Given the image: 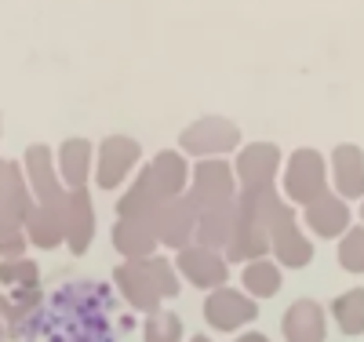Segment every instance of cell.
I'll return each instance as SVG.
<instances>
[{
    "mask_svg": "<svg viewBox=\"0 0 364 342\" xmlns=\"http://www.w3.org/2000/svg\"><path fill=\"white\" fill-rule=\"evenodd\" d=\"M360 219H364V204H360Z\"/></svg>",
    "mask_w": 364,
    "mask_h": 342,
    "instance_id": "31",
    "label": "cell"
},
{
    "mask_svg": "<svg viewBox=\"0 0 364 342\" xmlns=\"http://www.w3.org/2000/svg\"><path fill=\"white\" fill-rule=\"evenodd\" d=\"M26 230L18 219H8V215H0V259H18L26 252Z\"/></svg>",
    "mask_w": 364,
    "mask_h": 342,
    "instance_id": "28",
    "label": "cell"
},
{
    "mask_svg": "<svg viewBox=\"0 0 364 342\" xmlns=\"http://www.w3.org/2000/svg\"><path fill=\"white\" fill-rule=\"evenodd\" d=\"M200 211H211V208H223V204H233L237 201V175L233 168L223 161V157H204L197 168H190V193H186Z\"/></svg>",
    "mask_w": 364,
    "mask_h": 342,
    "instance_id": "2",
    "label": "cell"
},
{
    "mask_svg": "<svg viewBox=\"0 0 364 342\" xmlns=\"http://www.w3.org/2000/svg\"><path fill=\"white\" fill-rule=\"evenodd\" d=\"M237 342H269V335H262V331H245Z\"/></svg>",
    "mask_w": 364,
    "mask_h": 342,
    "instance_id": "29",
    "label": "cell"
},
{
    "mask_svg": "<svg viewBox=\"0 0 364 342\" xmlns=\"http://www.w3.org/2000/svg\"><path fill=\"white\" fill-rule=\"evenodd\" d=\"M0 342H4V335H0Z\"/></svg>",
    "mask_w": 364,
    "mask_h": 342,
    "instance_id": "32",
    "label": "cell"
},
{
    "mask_svg": "<svg viewBox=\"0 0 364 342\" xmlns=\"http://www.w3.org/2000/svg\"><path fill=\"white\" fill-rule=\"evenodd\" d=\"M178 142L186 153H197V157H219V153L240 146V128L226 117H200L178 135Z\"/></svg>",
    "mask_w": 364,
    "mask_h": 342,
    "instance_id": "4",
    "label": "cell"
},
{
    "mask_svg": "<svg viewBox=\"0 0 364 342\" xmlns=\"http://www.w3.org/2000/svg\"><path fill=\"white\" fill-rule=\"evenodd\" d=\"M281 328H284V338H288V342H324V331H328L324 306L314 302V299L291 302Z\"/></svg>",
    "mask_w": 364,
    "mask_h": 342,
    "instance_id": "16",
    "label": "cell"
},
{
    "mask_svg": "<svg viewBox=\"0 0 364 342\" xmlns=\"http://www.w3.org/2000/svg\"><path fill=\"white\" fill-rule=\"evenodd\" d=\"M0 284L4 288H41V269L33 259H0Z\"/></svg>",
    "mask_w": 364,
    "mask_h": 342,
    "instance_id": "25",
    "label": "cell"
},
{
    "mask_svg": "<svg viewBox=\"0 0 364 342\" xmlns=\"http://www.w3.org/2000/svg\"><path fill=\"white\" fill-rule=\"evenodd\" d=\"M269 252H273V262L277 266L302 269V266H310V259H314V244H310L306 233L299 230V223H288V226H281L277 233L269 237Z\"/></svg>",
    "mask_w": 364,
    "mask_h": 342,
    "instance_id": "18",
    "label": "cell"
},
{
    "mask_svg": "<svg viewBox=\"0 0 364 342\" xmlns=\"http://www.w3.org/2000/svg\"><path fill=\"white\" fill-rule=\"evenodd\" d=\"M142 338L146 342H178L182 338V317L178 314H168V309H157V314L146 317Z\"/></svg>",
    "mask_w": 364,
    "mask_h": 342,
    "instance_id": "26",
    "label": "cell"
},
{
    "mask_svg": "<svg viewBox=\"0 0 364 342\" xmlns=\"http://www.w3.org/2000/svg\"><path fill=\"white\" fill-rule=\"evenodd\" d=\"M259 317V306L248 292L240 288H215L208 292L204 299V321L215 328V331H237L240 324H252Z\"/></svg>",
    "mask_w": 364,
    "mask_h": 342,
    "instance_id": "6",
    "label": "cell"
},
{
    "mask_svg": "<svg viewBox=\"0 0 364 342\" xmlns=\"http://www.w3.org/2000/svg\"><path fill=\"white\" fill-rule=\"evenodd\" d=\"M233 219H237L233 204H223V208L200 211V215H197V233H193V244L211 247V252H226L230 233H233Z\"/></svg>",
    "mask_w": 364,
    "mask_h": 342,
    "instance_id": "22",
    "label": "cell"
},
{
    "mask_svg": "<svg viewBox=\"0 0 364 342\" xmlns=\"http://www.w3.org/2000/svg\"><path fill=\"white\" fill-rule=\"evenodd\" d=\"M324 190H328V164H324V157L317 149H295L288 157V168H284L288 204H302V208H306Z\"/></svg>",
    "mask_w": 364,
    "mask_h": 342,
    "instance_id": "3",
    "label": "cell"
},
{
    "mask_svg": "<svg viewBox=\"0 0 364 342\" xmlns=\"http://www.w3.org/2000/svg\"><path fill=\"white\" fill-rule=\"evenodd\" d=\"M113 284L132 309H139V314H157L164 299L178 295V269L164 255L128 259L124 266L113 269Z\"/></svg>",
    "mask_w": 364,
    "mask_h": 342,
    "instance_id": "1",
    "label": "cell"
},
{
    "mask_svg": "<svg viewBox=\"0 0 364 342\" xmlns=\"http://www.w3.org/2000/svg\"><path fill=\"white\" fill-rule=\"evenodd\" d=\"M142 157V146L128 135H109L99 142V157H95V182L99 190H117L120 182H124L135 164Z\"/></svg>",
    "mask_w": 364,
    "mask_h": 342,
    "instance_id": "5",
    "label": "cell"
},
{
    "mask_svg": "<svg viewBox=\"0 0 364 342\" xmlns=\"http://www.w3.org/2000/svg\"><path fill=\"white\" fill-rule=\"evenodd\" d=\"M339 266L346 273H364V226H350L339 237Z\"/></svg>",
    "mask_w": 364,
    "mask_h": 342,
    "instance_id": "27",
    "label": "cell"
},
{
    "mask_svg": "<svg viewBox=\"0 0 364 342\" xmlns=\"http://www.w3.org/2000/svg\"><path fill=\"white\" fill-rule=\"evenodd\" d=\"M302 219H306V230H314L317 237L331 240V237H343L350 230V204L339 193H321L317 201H310L302 208Z\"/></svg>",
    "mask_w": 364,
    "mask_h": 342,
    "instance_id": "14",
    "label": "cell"
},
{
    "mask_svg": "<svg viewBox=\"0 0 364 342\" xmlns=\"http://www.w3.org/2000/svg\"><path fill=\"white\" fill-rule=\"evenodd\" d=\"M26 240L37 247H58L66 240V219H63V201H37L29 208V215L22 219Z\"/></svg>",
    "mask_w": 364,
    "mask_h": 342,
    "instance_id": "13",
    "label": "cell"
},
{
    "mask_svg": "<svg viewBox=\"0 0 364 342\" xmlns=\"http://www.w3.org/2000/svg\"><path fill=\"white\" fill-rule=\"evenodd\" d=\"M22 168H26V182H29V193L33 201H63L66 197V186L58 178V168H55V157L48 146H29L26 157H22Z\"/></svg>",
    "mask_w": 364,
    "mask_h": 342,
    "instance_id": "10",
    "label": "cell"
},
{
    "mask_svg": "<svg viewBox=\"0 0 364 342\" xmlns=\"http://www.w3.org/2000/svg\"><path fill=\"white\" fill-rule=\"evenodd\" d=\"M154 233L164 247L171 252H182V247L193 244V233H197V208L193 201L182 193V197H171L157 208L154 215Z\"/></svg>",
    "mask_w": 364,
    "mask_h": 342,
    "instance_id": "7",
    "label": "cell"
},
{
    "mask_svg": "<svg viewBox=\"0 0 364 342\" xmlns=\"http://www.w3.org/2000/svg\"><path fill=\"white\" fill-rule=\"evenodd\" d=\"M29 208H33V193H29L26 171L15 161H0V215L22 223Z\"/></svg>",
    "mask_w": 364,
    "mask_h": 342,
    "instance_id": "17",
    "label": "cell"
},
{
    "mask_svg": "<svg viewBox=\"0 0 364 342\" xmlns=\"http://www.w3.org/2000/svg\"><path fill=\"white\" fill-rule=\"evenodd\" d=\"M331 178L343 201H364V153L350 142L331 149Z\"/></svg>",
    "mask_w": 364,
    "mask_h": 342,
    "instance_id": "15",
    "label": "cell"
},
{
    "mask_svg": "<svg viewBox=\"0 0 364 342\" xmlns=\"http://www.w3.org/2000/svg\"><path fill=\"white\" fill-rule=\"evenodd\" d=\"M58 178H63L66 190H84V182L91 175V142L87 139H70L58 146Z\"/></svg>",
    "mask_w": 364,
    "mask_h": 342,
    "instance_id": "21",
    "label": "cell"
},
{
    "mask_svg": "<svg viewBox=\"0 0 364 342\" xmlns=\"http://www.w3.org/2000/svg\"><path fill=\"white\" fill-rule=\"evenodd\" d=\"M277 171H281V149L273 142L245 146L237 164H233V175L240 182V190H248V186H273V175Z\"/></svg>",
    "mask_w": 364,
    "mask_h": 342,
    "instance_id": "12",
    "label": "cell"
},
{
    "mask_svg": "<svg viewBox=\"0 0 364 342\" xmlns=\"http://www.w3.org/2000/svg\"><path fill=\"white\" fill-rule=\"evenodd\" d=\"M190 342H211V338H208V335H193Z\"/></svg>",
    "mask_w": 364,
    "mask_h": 342,
    "instance_id": "30",
    "label": "cell"
},
{
    "mask_svg": "<svg viewBox=\"0 0 364 342\" xmlns=\"http://www.w3.org/2000/svg\"><path fill=\"white\" fill-rule=\"evenodd\" d=\"M142 175H146L149 186H154V193H157L161 201L182 197V193H186V186H190V164H186V157H182V153H175V149L157 153V157L142 168Z\"/></svg>",
    "mask_w": 364,
    "mask_h": 342,
    "instance_id": "11",
    "label": "cell"
},
{
    "mask_svg": "<svg viewBox=\"0 0 364 342\" xmlns=\"http://www.w3.org/2000/svg\"><path fill=\"white\" fill-rule=\"evenodd\" d=\"M157 233L154 226H146V223H135V219H117L113 226V247L124 259H149V255H157Z\"/></svg>",
    "mask_w": 364,
    "mask_h": 342,
    "instance_id": "19",
    "label": "cell"
},
{
    "mask_svg": "<svg viewBox=\"0 0 364 342\" xmlns=\"http://www.w3.org/2000/svg\"><path fill=\"white\" fill-rule=\"evenodd\" d=\"M175 269L186 277L193 288H204V292H215L230 281V262L223 252H211V247H200V244H190L175 252Z\"/></svg>",
    "mask_w": 364,
    "mask_h": 342,
    "instance_id": "8",
    "label": "cell"
},
{
    "mask_svg": "<svg viewBox=\"0 0 364 342\" xmlns=\"http://www.w3.org/2000/svg\"><path fill=\"white\" fill-rule=\"evenodd\" d=\"M331 317H336L343 335H364V288L343 292L331 302Z\"/></svg>",
    "mask_w": 364,
    "mask_h": 342,
    "instance_id": "24",
    "label": "cell"
},
{
    "mask_svg": "<svg viewBox=\"0 0 364 342\" xmlns=\"http://www.w3.org/2000/svg\"><path fill=\"white\" fill-rule=\"evenodd\" d=\"M240 284L252 299H273L281 292V266L273 259H252L240 273Z\"/></svg>",
    "mask_w": 364,
    "mask_h": 342,
    "instance_id": "23",
    "label": "cell"
},
{
    "mask_svg": "<svg viewBox=\"0 0 364 342\" xmlns=\"http://www.w3.org/2000/svg\"><path fill=\"white\" fill-rule=\"evenodd\" d=\"M63 219H66V244L73 255H84L95 240V204L87 190H66L63 197Z\"/></svg>",
    "mask_w": 364,
    "mask_h": 342,
    "instance_id": "9",
    "label": "cell"
},
{
    "mask_svg": "<svg viewBox=\"0 0 364 342\" xmlns=\"http://www.w3.org/2000/svg\"><path fill=\"white\" fill-rule=\"evenodd\" d=\"M237 211V208H233ZM226 262H240V259H266L269 255V237H266V230H259L255 223H248V219H233V233H230V244H226Z\"/></svg>",
    "mask_w": 364,
    "mask_h": 342,
    "instance_id": "20",
    "label": "cell"
}]
</instances>
